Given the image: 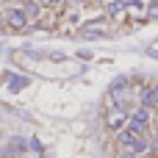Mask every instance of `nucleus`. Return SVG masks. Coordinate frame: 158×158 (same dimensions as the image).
Masks as SVG:
<instances>
[{"label": "nucleus", "mask_w": 158, "mask_h": 158, "mask_svg": "<svg viewBox=\"0 0 158 158\" xmlns=\"http://www.w3.org/2000/svg\"><path fill=\"white\" fill-rule=\"evenodd\" d=\"M119 144H122V147H128L131 153H144V150H147V144H144V142H142L136 133H131L128 128L119 133Z\"/></svg>", "instance_id": "f257e3e1"}, {"label": "nucleus", "mask_w": 158, "mask_h": 158, "mask_svg": "<svg viewBox=\"0 0 158 158\" xmlns=\"http://www.w3.org/2000/svg\"><path fill=\"white\" fill-rule=\"evenodd\" d=\"M25 22H28V17H25V11H19V8H14V11L8 14V25H11V28H25Z\"/></svg>", "instance_id": "f03ea898"}, {"label": "nucleus", "mask_w": 158, "mask_h": 158, "mask_svg": "<svg viewBox=\"0 0 158 158\" xmlns=\"http://www.w3.org/2000/svg\"><path fill=\"white\" fill-rule=\"evenodd\" d=\"M131 119H136V122H142V125H147V119H150V111H147V106H142V108H136Z\"/></svg>", "instance_id": "7ed1b4c3"}, {"label": "nucleus", "mask_w": 158, "mask_h": 158, "mask_svg": "<svg viewBox=\"0 0 158 158\" xmlns=\"http://www.w3.org/2000/svg\"><path fill=\"white\" fill-rule=\"evenodd\" d=\"M25 86H28V78H11V81H8V89H11V92H19V89H25Z\"/></svg>", "instance_id": "20e7f679"}, {"label": "nucleus", "mask_w": 158, "mask_h": 158, "mask_svg": "<svg viewBox=\"0 0 158 158\" xmlns=\"http://www.w3.org/2000/svg\"><path fill=\"white\" fill-rule=\"evenodd\" d=\"M144 128H147V125H142V122H136V119H131V122H128V131H131V133H136V136H139V133H144Z\"/></svg>", "instance_id": "39448f33"}, {"label": "nucleus", "mask_w": 158, "mask_h": 158, "mask_svg": "<svg viewBox=\"0 0 158 158\" xmlns=\"http://www.w3.org/2000/svg\"><path fill=\"white\" fill-rule=\"evenodd\" d=\"M119 122H122V114H111L108 125H111V128H119Z\"/></svg>", "instance_id": "423d86ee"}, {"label": "nucleus", "mask_w": 158, "mask_h": 158, "mask_svg": "<svg viewBox=\"0 0 158 158\" xmlns=\"http://www.w3.org/2000/svg\"><path fill=\"white\" fill-rule=\"evenodd\" d=\"M108 11H111V14H119V11H122V3H111Z\"/></svg>", "instance_id": "0eeeda50"}, {"label": "nucleus", "mask_w": 158, "mask_h": 158, "mask_svg": "<svg viewBox=\"0 0 158 158\" xmlns=\"http://www.w3.org/2000/svg\"><path fill=\"white\" fill-rule=\"evenodd\" d=\"M119 158H133V153H122V156H119Z\"/></svg>", "instance_id": "6e6552de"}, {"label": "nucleus", "mask_w": 158, "mask_h": 158, "mask_svg": "<svg viewBox=\"0 0 158 158\" xmlns=\"http://www.w3.org/2000/svg\"><path fill=\"white\" fill-rule=\"evenodd\" d=\"M156 144H158V131H156Z\"/></svg>", "instance_id": "1a4fd4ad"}, {"label": "nucleus", "mask_w": 158, "mask_h": 158, "mask_svg": "<svg viewBox=\"0 0 158 158\" xmlns=\"http://www.w3.org/2000/svg\"><path fill=\"white\" fill-rule=\"evenodd\" d=\"M44 3H56V0H44Z\"/></svg>", "instance_id": "9d476101"}, {"label": "nucleus", "mask_w": 158, "mask_h": 158, "mask_svg": "<svg viewBox=\"0 0 158 158\" xmlns=\"http://www.w3.org/2000/svg\"><path fill=\"white\" fill-rule=\"evenodd\" d=\"M156 153H158V144H156Z\"/></svg>", "instance_id": "9b49d317"}]
</instances>
